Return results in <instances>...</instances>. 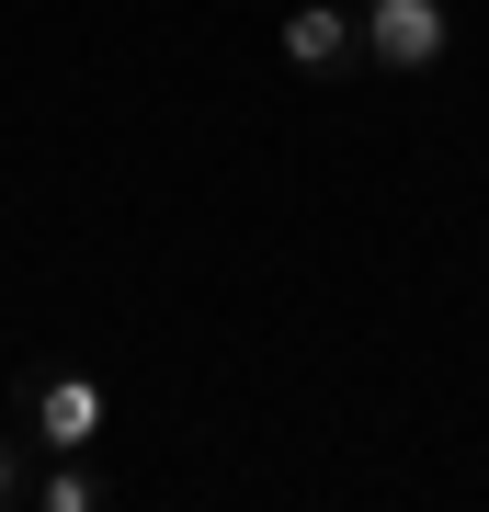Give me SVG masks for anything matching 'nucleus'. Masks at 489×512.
Here are the masks:
<instances>
[{"label":"nucleus","instance_id":"obj_4","mask_svg":"<svg viewBox=\"0 0 489 512\" xmlns=\"http://www.w3.org/2000/svg\"><path fill=\"white\" fill-rule=\"evenodd\" d=\"M35 501H46V512H91V501H103V478H91V467L69 456V467H57V478H46V490H35Z\"/></svg>","mask_w":489,"mask_h":512},{"label":"nucleus","instance_id":"obj_1","mask_svg":"<svg viewBox=\"0 0 489 512\" xmlns=\"http://www.w3.org/2000/svg\"><path fill=\"white\" fill-rule=\"evenodd\" d=\"M353 35H364V69L421 80V69H444L455 12H444V0H364V12H353Z\"/></svg>","mask_w":489,"mask_h":512},{"label":"nucleus","instance_id":"obj_5","mask_svg":"<svg viewBox=\"0 0 489 512\" xmlns=\"http://www.w3.org/2000/svg\"><path fill=\"white\" fill-rule=\"evenodd\" d=\"M0 501H23V467H12V444H0Z\"/></svg>","mask_w":489,"mask_h":512},{"label":"nucleus","instance_id":"obj_2","mask_svg":"<svg viewBox=\"0 0 489 512\" xmlns=\"http://www.w3.org/2000/svg\"><path fill=\"white\" fill-rule=\"evenodd\" d=\"M353 57H364L353 12H330V0H296V12H285V69L296 80H342Z\"/></svg>","mask_w":489,"mask_h":512},{"label":"nucleus","instance_id":"obj_3","mask_svg":"<svg viewBox=\"0 0 489 512\" xmlns=\"http://www.w3.org/2000/svg\"><path fill=\"white\" fill-rule=\"evenodd\" d=\"M91 433H103V376H35V444L91 456Z\"/></svg>","mask_w":489,"mask_h":512}]
</instances>
